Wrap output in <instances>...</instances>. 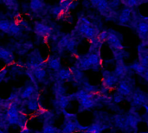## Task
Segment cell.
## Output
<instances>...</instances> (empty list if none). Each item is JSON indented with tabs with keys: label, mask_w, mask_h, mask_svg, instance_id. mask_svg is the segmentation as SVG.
Segmentation results:
<instances>
[{
	"label": "cell",
	"mask_w": 148,
	"mask_h": 133,
	"mask_svg": "<svg viewBox=\"0 0 148 133\" xmlns=\"http://www.w3.org/2000/svg\"><path fill=\"white\" fill-rule=\"evenodd\" d=\"M34 30L35 33L40 36H49V35H51L52 29L49 26L41 23H36L35 27H34Z\"/></svg>",
	"instance_id": "obj_1"
},
{
	"label": "cell",
	"mask_w": 148,
	"mask_h": 133,
	"mask_svg": "<svg viewBox=\"0 0 148 133\" xmlns=\"http://www.w3.org/2000/svg\"><path fill=\"white\" fill-rule=\"evenodd\" d=\"M118 78L114 75L113 74H111L109 71H105L103 74V86L105 87V88H110L113 87L116 83H117Z\"/></svg>",
	"instance_id": "obj_2"
},
{
	"label": "cell",
	"mask_w": 148,
	"mask_h": 133,
	"mask_svg": "<svg viewBox=\"0 0 148 133\" xmlns=\"http://www.w3.org/2000/svg\"><path fill=\"white\" fill-rule=\"evenodd\" d=\"M107 42L115 50H122L123 49V46H122L121 40L119 39L117 35H114V33L108 32V36Z\"/></svg>",
	"instance_id": "obj_3"
},
{
	"label": "cell",
	"mask_w": 148,
	"mask_h": 133,
	"mask_svg": "<svg viewBox=\"0 0 148 133\" xmlns=\"http://www.w3.org/2000/svg\"><path fill=\"white\" fill-rule=\"evenodd\" d=\"M131 15L132 11L129 8H125L121 10V13L119 16V21L121 24H126L131 21Z\"/></svg>",
	"instance_id": "obj_4"
},
{
	"label": "cell",
	"mask_w": 148,
	"mask_h": 133,
	"mask_svg": "<svg viewBox=\"0 0 148 133\" xmlns=\"http://www.w3.org/2000/svg\"><path fill=\"white\" fill-rule=\"evenodd\" d=\"M132 89L128 82L127 81H121L119 84L118 87V93H120L122 96H127L131 93Z\"/></svg>",
	"instance_id": "obj_5"
},
{
	"label": "cell",
	"mask_w": 148,
	"mask_h": 133,
	"mask_svg": "<svg viewBox=\"0 0 148 133\" xmlns=\"http://www.w3.org/2000/svg\"><path fill=\"white\" fill-rule=\"evenodd\" d=\"M0 59L6 63H10L14 61V56L9 50L0 48Z\"/></svg>",
	"instance_id": "obj_6"
},
{
	"label": "cell",
	"mask_w": 148,
	"mask_h": 133,
	"mask_svg": "<svg viewBox=\"0 0 148 133\" xmlns=\"http://www.w3.org/2000/svg\"><path fill=\"white\" fill-rule=\"evenodd\" d=\"M48 67L55 71H59L61 69V61L57 57H51L47 62Z\"/></svg>",
	"instance_id": "obj_7"
},
{
	"label": "cell",
	"mask_w": 148,
	"mask_h": 133,
	"mask_svg": "<svg viewBox=\"0 0 148 133\" xmlns=\"http://www.w3.org/2000/svg\"><path fill=\"white\" fill-rule=\"evenodd\" d=\"M35 92H36V89H35V87H34L32 85L27 86V87L24 88V90L22 92V93H21V98L23 99V100H27V99L29 100V99H31V98L33 97Z\"/></svg>",
	"instance_id": "obj_8"
},
{
	"label": "cell",
	"mask_w": 148,
	"mask_h": 133,
	"mask_svg": "<svg viewBox=\"0 0 148 133\" xmlns=\"http://www.w3.org/2000/svg\"><path fill=\"white\" fill-rule=\"evenodd\" d=\"M131 68L135 71L137 74H140V75H143L146 79H147V70L145 67H143L140 62H135L134 63L132 66H131Z\"/></svg>",
	"instance_id": "obj_9"
},
{
	"label": "cell",
	"mask_w": 148,
	"mask_h": 133,
	"mask_svg": "<svg viewBox=\"0 0 148 133\" xmlns=\"http://www.w3.org/2000/svg\"><path fill=\"white\" fill-rule=\"evenodd\" d=\"M137 30L138 33L140 35V36H142V38L144 39V37H147L148 31V24L147 22H140L137 25Z\"/></svg>",
	"instance_id": "obj_10"
},
{
	"label": "cell",
	"mask_w": 148,
	"mask_h": 133,
	"mask_svg": "<svg viewBox=\"0 0 148 133\" xmlns=\"http://www.w3.org/2000/svg\"><path fill=\"white\" fill-rule=\"evenodd\" d=\"M87 57H88V61L91 68H96V67L100 66V58L97 54L92 53V54L88 55V56H87Z\"/></svg>",
	"instance_id": "obj_11"
},
{
	"label": "cell",
	"mask_w": 148,
	"mask_h": 133,
	"mask_svg": "<svg viewBox=\"0 0 148 133\" xmlns=\"http://www.w3.org/2000/svg\"><path fill=\"white\" fill-rule=\"evenodd\" d=\"M76 123L73 121H67L63 129L61 131L62 133H73L76 131Z\"/></svg>",
	"instance_id": "obj_12"
},
{
	"label": "cell",
	"mask_w": 148,
	"mask_h": 133,
	"mask_svg": "<svg viewBox=\"0 0 148 133\" xmlns=\"http://www.w3.org/2000/svg\"><path fill=\"white\" fill-rule=\"evenodd\" d=\"M58 78L62 80H69L72 79V74L69 69H60L57 73Z\"/></svg>",
	"instance_id": "obj_13"
},
{
	"label": "cell",
	"mask_w": 148,
	"mask_h": 133,
	"mask_svg": "<svg viewBox=\"0 0 148 133\" xmlns=\"http://www.w3.org/2000/svg\"><path fill=\"white\" fill-rule=\"evenodd\" d=\"M32 70H33L32 73H33V74H34V76H35V78H36V80H42V79L46 76V71H45V69H44L43 68H42V67L36 68H34V69H32Z\"/></svg>",
	"instance_id": "obj_14"
},
{
	"label": "cell",
	"mask_w": 148,
	"mask_h": 133,
	"mask_svg": "<svg viewBox=\"0 0 148 133\" xmlns=\"http://www.w3.org/2000/svg\"><path fill=\"white\" fill-rule=\"evenodd\" d=\"M127 73V68L126 66L122 63V62H119L115 68L114 70V75L118 78V77H121L123 75H125V74Z\"/></svg>",
	"instance_id": "obj_15"
},
{
	"label": "cell",
	"mask_w": 148,
	"mask_h": 133,
	"mask_svg": "<svg viewBox=\"0 0 148 133\" xmlns=\"http://www.w3.org/2000/svg\"><path fill=\"white\" fill-rule=\"evenodd\" d=\"M43 5H44V3H43L42 1H40V0H33V1H31L30 3H29L30 9H31L33 11H35V12H38V11H40L41 10H42Z\"/></svg>",
	"instance_id": "obj_16"
},
{
	"label": "cell",
	"mask_w": 148,
	"mask_h": 133,
	"mask_svg": "<svg viewBox=\"0 0 148 133\" xmlns=\"http://www.w3.org/2000/svg\"><path fill=\"white\" fill-rule=\"evenodd\" d=\"M27 108L31 111V112H36L39 110V106H38V101L34 99V98H31L28 100L27 102Z\"/></svg>",
	"instance_id": "obj_17"
},
{
	"label": "cell",
	"mask_w": 148,
	"mask_h": 133,
	"mask_svg": "<svg viewBox=\"0 0 148 133\" xmlns=\"http://www.w3.org/2000/svg\"><path fill=\"white\" fill-rule=\"evenodd\" d=\"M81 102V106L82 109H89L91 107H93L95 104V100H93V98H88V99H85L80 101Z\"/></svg>",
	"instance_id": "obj_18"
},
{
	"label": "cell",
	"mask_w": 148,
	"mask_h": 133,
	"mask_svg": "<svg viewBox=\"0 0 148 133\" xmlns=\"http://www.w3.org/2000/svg\"><path fill=\"white\" fill-rule=\"evenodd\" d=\"M102 132V127L101 125L94 124L88 127H87L85 133H101Z\"/></svg>",
	"instance_id": "obj_19"
},
{
	"label": "cell",
	"mask_w": 148,
	"mask_h": 133,
	"mask_svg": "<svg viewBox=\"0 0 148 133\" xmlns=\"http://www.w3.org/2000/svg\"><path fill=\"white\" fill-rule=\"evenodd\" d=\"M21 32V27L16 23H10L8 33L10 35H18Z\"/></svg>",
	"instance_id": "obj_20"
},
{
	"label": "cell",
	"mask_w": 148,
	"mask_h": 133,
	"mask_svg": "<svg viewBox=\"0 0 148 133\" xmlns=\"http://www.w3.org/2000/svg\"><path fill=\"white\" fill-rule=\"evenodd\" d=\"M69 100H70L69 98L67 97V96H60V97H58L57 103H58V106H59L61 108L64 109V108H66L67 106L69 105Z\"/></svg>",
	"instance_id": "obj_21"
},
{
	"label": "cell",
	"mask_w": 148,
	"mask_h": 133,
	"mask_svg": "<svg viewBox=\"0 0 148 133\" xmlns=\"http://www.w3.org/2000/svg\"><path fill=\"white\" fill-rule=\"evenodd\" d=\"M121 3H123L126 8L131 9L133 7H136L139 4L142 3V2H139L137 0H128V1H122V2H121Z\"/></svg>",
	"instance_id": "obj_22"
},
{
	"label": "cell",
	"mask_w": 148,
	"mask_h": 133,
	"mask_svg": "<svg viewBox=\"0 0 148 133\" xmlns=\"http://www.w3.org/2000/svg\"><path fill=\"white\" fill-rule=\"evenodd\" d=\"M57 132H58L57 128H56L52 125L47 124V125H45L43 126V129H42V133H57Z\"/></svg>",
	"instance_id": "obj_23"
},
{
	"label": "cell",
	"mask_w": 148,
	"mask_h": 133,
	"mask_svg": "<svg viewBox=\"0 0 148 133\" xmlns=\"http://www.w3.org/2000/svg\"><path fill=\"white\" fill-rule=\"evenodd\" d=\"M10 23L8 20H0V30L3 32H8Z\"/></svg>",
	"instance_id": "obj_24"
},
{
	"label": "cell",
	"mask_w": 148,
	"mask_h": 133,
	"mask_svg": "<svg viewBox=\"0 0 148 133\" xmlns=\"http://www.w3.org/2000/svg\"><path fill=\"white\" fill-rule=\"evenodd\" d=\"M70 5H71V1H67V0H65V1H61V2H60L59 7L61 8L62 10L67 11L68 10L70 9Z\"/></svg>",
	"instance_id": "obj_25"
},
{
	"label": "cell",
	"mask_w": 148,
	"mask_h": 133,
	"mask_svg": "<svg viewBox=\"0 0 148 133\" xmlns=\"http://www.w3.org/2000/svg\"><path fill=\"white\" fill-rule=\"evenodd\" d=\"M108 36V31H102L101 33H99L98 36H97V41L99 42H104L105 41H107Z\"/></svg>",
	"instance_id": "obj_26"
},
{
	"label": "cell",
	"mask_w": 148,
	"mask_h": 133,
	"mask_svg": "<svg viewBox=\"0 0 148 133\" xmlns=\"http://www.w3.org/2000/svg\"><path fill=\"white\" fill-rule=\"evenodd\" d=\"M69 38L68 37V36H63L61 40H60V42H59V46L61 47V48H66L67 47V44H68V42H69Z\"/></svg>",
	"instance_id": "obj_27"
},
{
	"label": "cell",
	"mask_w": 148,
	"mask_h": 133,
	"mask_svg": "<svg viewBox=\"0 0 148 133\" xmlns=\"http://www.w3.org/2000/svg\"><path fill=\"white\" fill-rule=\"evenodd\" d=\"M75 44H76V42H75V41L74 40V39H69V42H68V44H67V48L69 49V50H70V51H72V50H74L75 49Z\"/></svg>",
	"instance_id": "obj_28"
},
{
	"label": "cell",
	"mask_w": 148,
	"mask_h": 133,
	"mask_svg": "<svg viewBox=\"0 0 148 133\" xmlns=\"http://www.w3.org/2000/svg\"><path fill=\"white\" fill-rule=\"evenodd\" d=\"M123 99H124V98H123V96H122V95H121V94H120V93H117L114 95V100L116 103H120L121 101H122V100H123Z\"/></svg>",
	"instance_id": "obj_29"
},
{
	"label": "cell",
	"mask_w": 148,
	"mask_h": 133,
	"mask_svg": "<svg viewBox=\"0 0 148 133\" xmlns=\"http://www.w3.org/2000/svg\"><path fill=\"white\" fill-rule=\"evenodd\" d=\"M62 11V10H61V8H60L59 6H56V7H54V8L52 9V13H53L54 15H59Z\"/></svg>",
	"instance_id": "obj_30"
},
{
	"label": "cell",
	"mask_w": 148,
	"mask_h": 133,
	"mask_svg": "<svg viewBox=\"0 0 148 133\" xmlns=\"http://www.w3.org/2000/svg\"><path fill=\"white\" fill-rule=\"evenodd\" d=\"M4 3L7 4V6H8L9 8H14V6H16V4L17 5V3H16L15 1H11V0H10V1H5Z\"/></svg>",
	"instance_id": "obj_31"
},
{
	"label": "cell",
	"mask_w": 148,
	"mask_h": 133,
	"mask_svg": "<svg viewBox=\"0 0 148 133\" xmlns=\"http://www.w3.org/2000/svg\"><path fill=\"white\" fill-rule=\"evenodd\" d=\"M0 133H4V132H3V130H1V129H0Z\"/></svg>",
	"instance_id": "obj_32"
}]
</instances>
